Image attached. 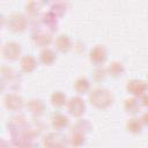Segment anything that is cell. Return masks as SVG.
<instances>
[{
  "mask_svg": "<svg viewBox=\"0 0 148 148\" xmlns=\"http://www.w3.org/2000/svg\"><path fill=\"white\" fill-rule=\"evenodd\" d=\"M91 128H92V126L87 119H79L71 127V132H80V133H83L87 135L91 131Z\"/></svg>",
  "mask_w": 148,
  "mask_h": 148,
  "instance_id": "obj_24",
  "label": "cell"
},
{
  "mask_svg": "<svg viewBox=\"0 0 148 148\" xmlns=\"http://www.w3.org/2000/svg\"><path fill=\"white\" fill-rule=\"evenodd\" d=\"M66 108H67V111L71 116L81 117L86 112L87 105H86V101L81 96L77 95V96H73V97L67 99Z\"/></svg>",
  "mask_w": 148,
  "mask_h": 148,
  "instance_id": "obj_6",
  "label": "cell"
},
{
  "mask_svg": "<svg viewBox=\"0 0 148 148\" xmlns=\"http://www.w3.org/2000/svg\"><path fill=\"white\" fill-rule=\"evenodd\" d=\"M6 25L13 32H23L29 25V20L24 14L15 12L6 18Z\"/></svg>",
  "mask_w": 148,
  "mask_h": 148,
  "instance_id": "obj_3",
  "label": "cell"
},
{
  "mask_svg": "<svg viewBox=\"0 0 148 148\" xmlns=\"http://www.w3.org/2000/svg\"><path fill=\"white\" fill-rule=\"evenodd\" d=\"M28 120L27 118L21 114V113H17V114H14L13 117H10L8 119V123H7V127H8V131L12 133H15V132H18L23 128H25L28 126Z\"/></svg>",
  "mask_w": 148,
  "mask_h": 148,
  "instance_id": "obj_12",
  "label": "cell"
},
{
  "mask_svg": "<svg viewBox=\"0 0 148 148\" xmlns=\"http://www.w3.org/2000/svg\"><path fill=\"white\" fill-rule=\"evenodd\" d=\"M0 148H9L8 147V143L2 138H0Z\"/></svg>",
  "mask_w": 148,
  "mask_h": 148,
  "instance_id": "obj_31",
  "label": "cell"
},
{
  "mask_svg": "<svg viewBox=\"0 0 148 148\" xmlns=\"http://www.w3.org/2000/svg\"><path fill=\"white\" fill-rule=\"evenodd\" d=\"M6 82L3 81V79L0 76V94H2V92H5V90H6Z\"/></svg>",
  "mask_w": 148,
  "mask_h": 148,
  "instance_id": "obj_28",
  "label": "cell"
},
{
  "mask_svg": "<svg viewBox=\"0 0 148 148\" xmlns=\"http://www.w3.org/2000/svg\"><path fill=\"white\" fill-rule=\"evenodd\" d=\"M3 104L7 110L18 112L24 106V101L22 96L18 95L17 92H8L3 98Z\"/></svg>",
  "mask_w": 148,
  "mask_h": 148,
  "instance_id": "obj_8",
  "label": "cell"
},
{
  "mask_svg": "<svg viewBox=\"0 0 148 148\" xmlns=\"http://www.w3.org/2000/svg\"><path fill=\"white\" fill-rule=\"evenodd\" d=\"M5 24H6V17H5V15H3L2 13H0V29H1Z\"/></svg>",
  "mask_w": 148,
  "mask_h": 148,
  "instance_id": "obj_30",
  "label": "cell"
},
{
  "mask_svg": "<svg viewBox=\"0 0 148 148\" xmlns=\"http://www.w3.org/2000/svg\"><path fill=\"white\" fill-rule=\"evenodd\" d=\"M145 127V124L141 121L140 117H132L126 121V130L132 134H140Z\"/></svg>",
  "mask_w": 148,
  "mask_h": 148,
  "instance_id": "obj_21",
  "label": "cell"
},
{
  "mask_svg": "<svg viewBox=\"0 0 148 148\" xmlns=\"http://www.w3.org/2000/svg\"><path fill=\"white\" fill-rule=\"evenodd\" d=\"M0 76L6 82V86H9L13 89L18 88L20 84H21V81H22L21 73L16 68L10 66V65L1 66V68H0Z\"/></svg>",
  "mask_w": 148,
  "mask_h": 148,
  "instance_id": "obj_2",
  "label": "cell"
},
{
  "mask_svg": "<svg viewBox=\"0 0 148 148\" xmlns=\"http://www.w3.org/2000/svg\"><path fill=\"white\" fill-rule=\"evenodd\" d=\"M68 8V3L67 2H64V1H57V2H52L51 3V7H50V10L58 17L62 16L66 10Z\"/></svg>",
  "mask_w": 148,
  "mask_h": 148,
  "instance_id": "obj_26",
  "label": "cell"
},
{
  "mask_svg": "<svg viewBox=\"0 0 148 148\" xmlns=\"http://www.w3.org/2000/svg\"><path fill=\"white\" fill-rule=\"evenodd\" d=\"M108 59V50L104 45L97 44L89 51V60L95 66H102Z\"/></svg>",
  "mask_w": 148,
  "mask_h": 148,
  "instance_id": "obj_7",
  "label": "cell"
},
{
  "mask_svg": "<svg viewBox=\"0 0 148 148\" xmlns=\"http://www.w3.org/2000/svg\"><path fill=\"white\" fill-rule=\"evenodd\" d=\"M25 108L27 110L36 118L43 116L45 113V110H46V105L45 103L40 99V98H37V97H34V98H30L27 103H25Z\"/></svg>",
  "mask_w": 148,
  "mask_h": 148,
  "instance_id": "obj_11",
  "label": "cell"
},
{
  "mask_svg": "<svg viewBox=\"0 0 148 148\" xmlns=\"http://www.w3.org/2000/svg\"><path fill=\"white\" fill-rule=\"evenodd\" d=\"M37 65H38L37 59L32 54H24L20 59V68H21V71L24 72V73H28V74L35 72V69L37 68Z\"/></svg>",
  "mask_w": 148,
  "mask_h": 148,
  "instance_id": "obj_14",
  "label": "cell"
},
{
  "mask_svg": "<svg viewBox=\"0 0 148 148\" xmlns=\"http://www.w3.org/2000/svg\"><path fill=\"white\" fill-rule=\"evenodd\" d=\"M123 106H124V110L127 113L133 114V116L138 114L140 112L141 108H142L141 104H140V102H139V98L133 97V96L125 98L124 99V103H123Z\"/></svg>",
  "mask_w": 148,
  "mask_h": 148,
  "instance_id": "obj_17",
  "label": "cell"
},
{
  "mask_svg": "<svg viewBox=\"0 0 148 148\" xmlns=\"http://www.w3.org/2000/svg\"><path fill=\"white\" fill-rule=\"evenodd\" d=\"M126 89L128 91L130 95H132L133 97L139 98L140 96L146 94L147 90V84L143 80L140 79H131L127 81L126 83Z\"/></svg>",
  "mask_w": 148,
  "mask_h": 148,
  "instance_id": "obj_10",
  "label": "cell"
},
{
  "mask_svg": "<svg viewBox=\"0 0 148 148\" xmlns=\"http://www.w3.org/2000/svg\"><path fill=\"white\" fill-rule=\"evenodd\" d=\"M17 148H36L31 142H27V143H22V145H18Z\"/></svg>",
  "mask_w": 148,
  "mask_h": 148,
  "instance_id": "obj_29",
  "label": "cell"
},
{
  "mask_svg": "<svg viewBox=\"0 0 148 148\" xmlns=\"http://www.w3.org/2000/svg\"><path fill=\"white\" fill-rule=\"evenodd\" d=\"M89 102L96 109L105 110L113 104L114 96L112 91H110L109 89L98 87L89 91Z\"/></svg>",
  "mask_w": 148,
  "mask_h": 148,
  "instance_id": "obj_1",
  "label": "cell"
},
{
  "mask_svg": "<svg viewBox=\"0 0 148 148\" xmlns=\"http://www.w3.org/2000/svg\"><path fill=\"white\" fill-rule=\"evenodd\" d=\"M68 145V136L59 132L47 133L43 138V146L45 148H67Z\"/></svg>",
  "mask_w": 148,
  "mask_h": 148,
  "instance_id": "obj_4",
  "label": "cell"
},
{
  "mask_svg": "<svg viewBox=\"0 0 148 148\" xmlns=\"http://www.w3.org/2000/svg\"><path fill=\"white\" fill-rule=\"evenodd\" d=\"M50 102L54 108H62L67 103V96L61 90H54L50 96Z\"/></svg>",
  "mask_w": 148,
  "mask_h": 148,
  "instance_id": "obj_22",
  "label": "cell"
},
{
  "mask_svg": "<svg viewBox=\"0 0 148 148\" xmlns=\"http://www.w3.org/2000/svg\"><path fill=\"white\" fill-rule=\"evenodd\" d=\"M25 12H27V17L29 18H37L39 12H40V3L32 1V2H28L25 5Z\"/></svg>",
  "mask_w": 148,
  "mask_h": 148,
  "instance_id": "obj_25",
  "label": "cell"
},
{
  "mask_svg": "<svg viewBox=\"0 0 148 148\" xmlns=\"http://www.w3.org/2000/svg\"><path fill=\"white\" fill-rule=\"evenodd\" d=\"M105 69H106L108 75H110V76H112V77H120V76L124 75V73H125V66H124V64H123L121 61H119V60H113V61H111V62L105 67Z\"/></svg>",
  "mask_w": 148,
  "mask_h": 148,
  "instance_id": "obj_18",
  "label": "cell"
},
{
  "mask_svg": "<svg viewBox=\"0 0 148 148\" xmlns=\"http://www.w3.org/2000/svg\"><path fill=\"white\" fill-rule=\"evenodd\" d=\"M106 75H108L106 69L103 66H96V68L92 72V77L95 81H103L106 77Z\"/></svg>",
  "mask_w": 148,
  "mask_h": 148,
  "instance_id": "obj_27",
  "label": "cell"
},
{
  "mask_svg": "<svg viewBox=\"0 0 148 148\" xmlns=\"http://www.w3.org/2000/svg\"><path fill=\"white\" fill-rule=\"evenodd\" d=\"M1 56L3 59L8 61H16L20 60L22 57V47L17 42L8 40L1 46Z\"/></svg>",
  "mask_w": 148,
  "mask_h": 148,
  "instance_id": "obj_5",
  "label": "cell"
},
{
  "mask_svg": "<svg viewBox=\"0 0 148 148\" xmlns=\"http://www.w3.org/2000/svg\"><path fill=\"white\" fill-rule=\"evenodd\" d=\"M87 141V135L80 132H71L68 135V142L75 148H81Z\"/></svg>",
  "mask_w": 148,
  "mask_h": 148,
  "instance_id": "obj_23",
  "label": "cell"
},
{
  "mask_svg": "<svg viewBox=\"0 0 148 148\" xmlns=\"http://www.w3.org/2000/svg\"><path fill=\"white\" fill-rule=\"evenodd\" d=\"M73 88L75 89V91H76L79 95L88 94V92L90 91V88H91L90 80H89L88 77H86V76H80V77H77V79L74 81Z\"/></svg>",
  "mask_w": 148,
  "mask_h": 148,
  "instance_id": "obj_19",
  "label": "cell"
},
{
  "mask_svg": "<svg viewBox=\"0 0 148 148\" xmlns=\"http://www.w3.org/2000/svg\"><path fill=\"white\" fill-rule=\"evenodd\" d=\"M54 45H56V49L59 52L66 53L73 47V42H72V39L69 38L68 35L60 34L59 36H57V38L54 40Z\"/></svg>",
  "mask_w": 148,
  "mask_h": 148,
  "instance_id": "obj_16",
  "label": "cell"
},
{
  "mask_svg": "<svg viewBox=\"0 0 148 148\" xmlns=\"http://www.w3.org/2000/svg\"><path fill=\"white\" fill-rule=\"evenodd\" d=\"M40 22L42 24H44L47 29V31H50L51 34L57 30V27H58V16H56L50 9L47 12H44L42 15H40Z\"/></svg>",
  "mask_w": 148,
  "mask_h": 148,
  "instance_id": "obj_15",
  "label": "cell"
},
{
  "mask_svg": "<svg viewBox=\"0 0 148 148\" xmlns=\"http://www.w3.org/2000/svg\"><path fill=\"white\" fill-rule=\"evenodd\" d=\"M50 120H51L52 127L56 131H61V130H64V128L69 126V118L65 113L59 112V111L53 112L51 118H50Z\"/></svg>",
  "mask_w": 148,
  "mask_h": 148,
  "instance_id": "obj_13",
  "label": "cell"
},
{
  "mask_svg": "<svg viewBox=\"0 0 148 148\" xmlns=\"http://www.w3.org/2000/svg\"><path fill=\"white\" fill-rule=\"evenodd\" d=\"M31 39L36 46H39L42 49L49 47V45L52 43V34L47 30L36 29L31 34Z\"/></svg>",
  "mask_w": 148,
  "mask_h": 148,
  "instance_id": "obj_9",
  "label": "cell"
},
{
  "mask_svg": "<svg viewBox=\"0 0 148 148\" xmlns=\"http://www.w3.org/2000/svg\"><path fill=\"white\" fill-rule=\"evenodd\" d=\"M0 46H1V40H0Z\"/></svg>",
  "mask_w": 148,
  "mask_h": 148,
  "instance_id": "obj_32",
  "label": "cell"
},
{
  "mask_svg": "<svg viewBox=\"0 0 148 148\" xmlns=\"http://www.w3.org/2000/svg\"><path fill=\"white\" fill-rule=\"evenodd\" d=\"M38 59H39V61L42 64L50 66V65H52L57 60V53L51 47H44V49L40 50Z\"/></svg>",
  "mask_w": 148,
  "mask_h": 148,
  "instance_id": "obj_20",
  "label": "cell"
}]
</instances>
